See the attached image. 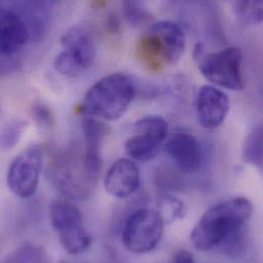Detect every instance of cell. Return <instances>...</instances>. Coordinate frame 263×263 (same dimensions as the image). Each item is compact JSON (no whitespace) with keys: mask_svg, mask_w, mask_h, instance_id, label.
Masks as SVG:
<instances>
[{"mask_svg":"<svg viewBox=\"0 0 263 263\" xmlns=\"http://www.w3.org/2000/svg\"><path fill=\"white\" fill-rule=\"evenodd\" d=\"M165 148L169 157L184 173H194L202 164V147L198 139L186 132H176L168 136Z\"/></svg>","mask_w":263,"mask_h":263,"instance_id":"8fae6325","label":"cell"},{"mask_svg":"<svg viewBox=\"0 0 263 263\" xmlns=\"http://www.w3.org/2000/svg\"><path fill=\"white\" fill-rule=\"evenodd\" d=\"M233 7L242 25L256 26L263 23L262 1H236Z\"/></svg>","mask_w":263,"mask_h":263,"instance_id":"e0dca14e","label":"cell"},{"mask_svg":"<svg viewBox=\"0 0 263 263\" xmlns=\"http://www.w3.org/2000/svg\"><path fill=\"white\" fill-rule=\"evenodd\" d=\"M43 167V152L38 145H31L21 152L10 163L6 182L12 194L27 199L32 197L39 184Z\"/></svg>","mask_w":263,"mask_h":263,"instance_id":"9c48e42d","label":"cell"},{"mask_svg":"<svg viewBox=\"0 0 263 263\" xmlns=\"http://www.w3.org/2000/svg\"><path fill=\"white\" fill-rule=\"evenodd\" d=\"M252 213L253 205L247 198L236 197L220 202L209 208L196 223L191 242L200 251L220 248L228 254L238 253Z\"/></svg>","mask_w":263,"mask_h":263,"instance_id":"6da1fadb","label":"cell"},{"mask_svg":"<svg viewBox=\"0 0 263 263\" xmlns=\"http://www.w3.org/2000/svg\"><path fill=\"white\" fill-rule=\"evenodd\" d=\"M194 58L201 74L214 86L240 91L245 88L244 55L241 48L230 46L206 53L202 44H197Z\"/></svg>","mask_w":263,"mask_h":263,"instance_id":"277c9868","label":"cell"},{"mask_svg":"<svg viewBox=\"0 0 263 263\" xmlns=\"http://www.w3.org/2000/svg\"><path fill=\"white\" fill-rule=\"evenodd\" d=\"M165 223L174 222L185 214V205L179 199L166 195L159 202V210H157Z\"/></svg>","mask_w":263,"mask_h":263,"instance_id":"ac0fdd59","label":"cell"},{"mask_svg":"<svg viewBox=\"0 0 263 263\" xmlns=\"http://www.w3.org/2000/svg\"><path fill=\"white\" fill-rule=\"evenodd\" d=\"M33 118L41 128H49L53 124V116L48 107L43 104L35 105L32 110Z\"/></svg>","mask_w":263,"mask_h":263,"instance_id":"7402d4cb","label":"cell"},{"mask_svg":"<svg viewBox=\"0 0 263 263\" xmlns=\"http://www.w3.org/2000/svg\"><path fill=\"white\" fill-rule=\"evenodd\" d=\"M13 263H50L47 252L41 247L31 243L20 246L13 256Z\"/></svg>","mask_w":263,"mask_h":263,"instance_id":"d6986e66","label":"cell"},{"mask_svg":"<svg viewBox=\"0 0 263 263\" xmlns=\"http://www.w3.org/2000/svg\"><path fill=\"white\" fill-rule=\"evenodd\" d=\"M244 162L255 167H263V122L256 124L247 134L243 147Z\"/></svg>","mask_w":263,"mask_h":263,"instance_id":"2e32d148","label":"cell"},{"mask_svg":"<svg viewBox=\"0 0 263 263\" xmlns=\"http://www.w3.org/2000/svg\"><path fill=\"white\" fill-rule=\"evenodd\" d=\"M164 220L157 210L139 208L125 219L122 243L133 253L153 251L160 243L164 232Z\"/></svg>","mask_w":263,"mask_h":263,"instance_id":"52a82bcc","label":"cell"},{"mask_svg":"<svg viewBox=\"0 0 263 263\" xmlns=\"http://www.w3.org/2000/svg\"><path fill=\"white\" fill-rule=\"evenodd\" d=\"M30 31L22 15L4 5L0 9V52L10 57L18 51L28 41Z\"/></svg>","mask_w":263,"mask_h":263,"instance_id":"7c38bea8","label":"cell"},{"mask_svg":"<svg viewBox=\"0 0 263 263\" xmlns=\"http://www.w3.org/2000/svg\"><path fill=\"white\" fill-rule=\"evenodd\" d=\"M123 12L132 26H138L144 23L149 15L144 4L139 1H124Z\"/></svg>","mask_w":263,"mask_h":263,"instance_id":"44dd1931","label":"cell"},{"mask_svg":"<svg viewBox=\"0 0 263 263\" xmlns=\"http://www.w3.org/2000/svg\"><path fill=\"white\" fill-rule=\"evenodd\" d=\"M49 176L62 194L76 200L88 198L98 184L86 169L83 154L55 158L49 165Z\"/></svg>","mask_w":263,"mask_h":263,"instance_id":"8992f818","label":"cell"},{"mask_svg":"<svg viewBox=\"0 0 263 263\" xmlns=\"http://www.w3.org/2000/svg\"><path fill=\"white\" fill-rule=\"evenodd\" d=\"M64 52L74 61L83 72L90 68L97 57V49L90 34L81 27H72L67 30L62 38Z\"/></svg>","mask_w":263,"mask_h":263,"instance_id":"5bb4252c","label":"cell"},{"mask_svg":"<svg viewBox=\"0 0 263 263\" xmlns=\"http://www.w3.org/2000/svg\"><path fill=\"white\" fill-rule=\"evenodd\" d=\"M184 49V31L179 24L173 21L153 24L137 42L139 59L154 70L177 63Z\"/></svg>","mask_w":263,"mask_h":263,"instance_id":"3957f363","label":"cell"},{"mask_svg":"<svg viewBox=\"0 0 263 263\" xmlns=\"http://www.w3.org/2000/svg\"><path fill=\"white\" fill-rule=\"evenodd\" d=\"M82 129L85 142L83 153L85 165L92 174L101 176L103 171L101 143L108 129L104 123L91 117H87L83 120Z\"/></svg>","mask_w":263,"mask_h":263,"instance_id":"9a60e30c","label":"cell"},{"mask_svg":"<svg viewBox=\"0 0 263 263\" xmlns=\"http://www.w3.org/2000/svg\"><path fill=\"white\" fill-rule=\"evenodd\" d=\"M167 121L156 115L144 116L133 125L134 134L125 143V149L132 160L147 162L155 159L168 138Z\"/></svg>","mask_w":263,"mask_h":263,"instance_id":"ba28073f","label":"cell"},{"mask_svg":"<svg viewBox=\"0 0 263 263\" xmlns=\"http://www.w3.org/2000/svg\"><path fill=\"white\" fill-rule=\"evenodd\" d=\"M27 126V122L22 119L10 121L1 133V146L4 151L11 149L20 141V138Z\"/></svg>","mask_w":263,"mask_h":263,"instance_id":"ffe728a7","label":"cell"},{"mask_svg":"<svg viewBox=\"0 0 263 263\" xmlns=\"http://www.w3.org/2000/svg\"><path fill=\"white\" fill-rule=\"evenodd\" d=\"M230 98L219 87L203 85L196 97L197 119L202 127L213 130L226 120L230 111Z\"/></svg>","mask_w":263,"mask_h":263,"instance_id":"30bf717a","label":"cell"},{"mask_svg":"<svg viewBox=\"0 0 263 263\" xmlns=\"http://www.w3.org/2000/svg\"><path fill=\"white\" fill-rule=\"evenodd\" d=\"M140 185V172L133 160L122 158L116 161L105 176L106 192L119 199L133 195Z\"/></svg>","mask_w":263,"mask_h":263,"instance_id":"4fadbf2b","label":"cell"},{"mask_svg":"<svg viewBox=\"0 0 263 263\" xmlns=\"http://www.w3.org/2000/svg\"><path fill=\"white\" fill-rule=\"evenodd\" d=\"M171 263H197L194 256L186 250L176 251L171 259Z\"/></svg>","mask_w":263,"mask_h":263,"instance_id":"603a6c76","label":"cell"},{"mask_svg":"<svg viewBox=\"0 0 263 263\" xmlns=\"http://www.w3.org/2000/svg\"><path fill=\"white\" fill-rule=\"evenodd\" d=\"M108 26H109V28H110V29H113L114 31H117V29L119 28V22H118V18H117V17L115 18V16H112V17L110 18V22H109Z\"/></svg>","mask_w":263,"mask_h":263,"instance_id":"cb8c5ba5","label":"cell"},{"mask_svg":"<svg viewBox=\"0 0 263 263\" xmlns=\"http://www.w3.org/2000/svg\"><path fill=\"white\" fill-rule=\"evenodd\" d=\"M49 217L52 229L63 248L71 255H79L89 249L91 236L84 228L81 211L66 201H54L50 205Z\"/></svg>","mask_w":263,"mask_h":263,"instance_id":"5b68a950","label":"cell"},{"mask_svg":"<svg viewBox=\"0 0 263 263\" xmlns=\"http://www.w3.org/2000/svg\"><path fill=\"white\" fill-rule=\"evenodd\" d=\"M135 95L136 86L130 76L123 73L111 74L89 88L81 110L91 118L115 121L126 113Z\"/></svg>","mask_w":263,"mask_h":263,"instance_id":"7a4b0ae2","label":"cell"}]
</instances>
